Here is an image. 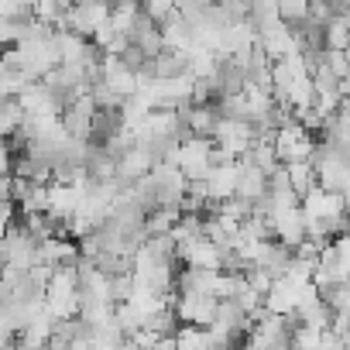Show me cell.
I'll use <instances>...</instances> for the list:
<instances>
[{"label":"cell","mask_w":350,"mask_h":350,"mask_svg":"<svg viewBox=\"0 0 350 350\" xmlns=\"http://www.w3.org/2000/svg\"><path fill=\"white\" fill-rule=\"evenodd\" d=\"M271 148H275V158L278 165H288V161H306L316 148V137L292 117L288 124H282L275 134H271Z\"/></svg>","instance_id":"1"},{"label":"cell","mask_w":350,"mask_h":350,"mask_svg":"<svg viewBox=\"0 0 350 350\" xmlns=\"http://www.w3.org/2000/svg\"><path fill=\"white\" fill-rule=\"evenodd\" d=\"M35 247L38 241L21 224H8L4 237H0V265L14 268V271H28L35 265Z\"/></svg>","instance_id":"2"},{"label":"cell","mask_w":350,"mask_h":350,"mask_svg":"<svg viewBox=\"0 0 350 350\" xmlns=\"http://www.w3.org/2000/svg\"><path fill=\"white\" fill-rule=\"evenodd\" d=\"M172 312L186 326H210L213 316H217V299L213 295H200V292H179L172 299Z\"/></svg>","instance_id":"3"},{"label":"cell","mask_w":350,"mask_h":350,"mask_svg":"<svg viewBox=\"0 0 350 350\" xmlns=\"http://www.w3.org/2000/svg\"><path fill=\"white\" fill-rule=\"evenodd\" d=\"M220 254H224V247H217L203 234L175 247V258H183L186 268H206V271H220Z\"/></svg>","instance_id":"4"},{"label":"cell","mask_w":350,"mask_h":350,"mask_svg":"<svg viewBox=\"0 0 350 350\" xmlns=\"http://www.w3.org/2000/svg\"><path fill=\"white\" fill-rule=\"evenodd\" d=\"M206 200H210V210L217 206V203H224V200H230L234 196V189H237V161H213V168H210V175H206Z\"/></svg>","instance_id":"5"},{"label":"cell","mask_w":350,"mask_h":350,"mask_svg":"<svg viewBox=\"0 0 350 350\" xmlns=\"http://www.w3.org/2000/svg\"><path fill=\"white\" fill-rule=\"evenodd\" d=\"M282 172H285V179H288V186H292V193H295L299 200L316 186V172H312L309 158H306V161H288V165H282Z\"/></svg>","instance_id":"6"},{"label":"cell","mask_w":350,"mask_h":350,"mask_svg":"<svg viewBox=\"0 0 350 350\" xmlns=\"http://www.w3.org/2000/svg\"><path fill=\"white\" fill-rule=\"evenodd\" d=\"M172 336H175V350H217L206 326H186L183 323V329H175Z\"/></svg>","instance_id":"7"},{"label":"cell","mask_w":350,"mask_h":350,"mask_svg":"<svg viewBox=\"0 0 350 350\" xmlns=\"http://www.w3.org/2000/svg\"><path fill=\"white\" fill-rule=\"evenodd\" d=\"M141 11H144L154 25H161V21L172 18V14H179V11H175V0H141Z\"/></svg>","instance_id":"8"},{"label":"cell","mask_w":350,"mask_h":350,"mask_svg":"<svg viewBox=\"0 0 350 350\" xmlns=\"http://www.w3.org/2000/svg\"><path fill=\"white\" fill-rule=\"evenodd\" d=\"M0 203H14L11 200V175H0Z\"/></svg>","instance_id":"9"}]
</instances>
